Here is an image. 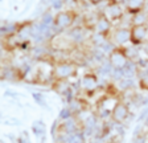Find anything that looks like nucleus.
I'll return each instance as SVG.
<instances>
[{"label":"nucleus","instance_id":"1","mask_svg":"<svg viewBox=\"0 0 148 143\" xmlns=\"http://www.w3.org/2000/svg\"><path fill=\"white\" fill-rule=\"evenodd\" d=\"M78 66L74 62L61 61L54 64L52 68V78L53 81H69L71 77L77 76Z\"/></svg>","mask_w":148,"mask_h":143},{"label":"nucleus","instance_id":"2","mask_svg":"<svg viewBox=\"0 0 148 143\" xmlns=\"http://www.w3.org/2000/svg\"><path fill=\"white\" fill-rule=\"evenodd\" d=\"M130 60L127 57L124 47H114L108 53V64L112 68V72H122L128 66Z\"/></svg>","mask_w":148,"mask_h":143},{"label":"nucleus","instance_id":"3","mask_svg":"<svg viewBox=\"0 0 148 143\" xmlns=\"http://www.w3.org/2000/svg\"><path fill=\"white\" fill-rule=\"evenodd\" d=\"M108 41L112 47H126L127 43H131V29L130 27H116L112 29Z\"/></svg>","mask_w":148,"mask_h":143},{"label":"nucleus","instance_id":"4","mask_svg":"<svg viewBox=\"0 0 148 143\" xmlns=\"http://www.w3.org/2000/svg\"><path fill=\"white\" fill-rule=\"evenodd\" d=\"M75 20H77V13L74 11H60L54 15L53 27L58 29H68L75 23Z\"/></svg>","mask_w":148,"mask_h":143},{"label":"nucleus","instance_id":"5","mask_svg":"<svg viewBox=\"0 0 148 143\" xmlns=\"http://www.w3.org/2000/svg\"><path fill=\"white\" fill-rule=\"evenodd\" d=\"M103 15L110 20L112 24L116 21H120V20L124 17V10L122 4L115 1V0H108L105 6V10H103Z\"/></svg>","mask_w":148,"mask_h":143},{"label":"nucleus","instance_id":"6","mask_svg":"<svg viewBox=\"0 0 148 143\" xmlns=\"http://www.w3.org/2000/svg\"><path fill=\"white\" fill-rule=\"evenodd\" d=\"M110 117H111V119H112V122H115V123H124L130 117L128 105L120 100L116 101L114 107H112V110H111Z\"/></svg>","mask_w":148,"mask_h":143},{"label":"nucleus","instance_id":"7","mask_svg":"<svg viewBox=\"0 0 148 143\" xmlns=\"http://www.w3.org/2000/svg\"><path fill=\"white\" fill-rule=\"evenodd\" d=\"M99 87V80L98 76L94 73H86L79 78V89L86 94L95 93V90Z\"/></svg>","mask_w":148,"mask_h":143},{"label":"nucleus","instance_id":"8","mask_svg":"<svg viewBox=\"0 0 148 143\" xmlns=\"http://www.w3.org/2000/svg\"><path fill=\"white\" fill-rule=\"evenodd\" d=\"M131 45L140 47L148 40V25H131Z\"/></svg>","mask_w":148,"mask_h":143},{"label":"nucleus","instance_id":"9","mask_svg":"<svg viewBox=\"0 0 148 143\" xmlns=\"http://www.w3.org/2000/svg\"><path fill=\"white\" fill-rule=\"evenodd\" d=\"M94 29H95L97 34L101 36L103 38H107L110 37L111 32H112V23L106 17L103 13H98V17H97V21H95V25H94Z\"/></svg>","mask_w":148,"mask_h":143},{"label":"nucleus","instance_id":"10","mask_svg":"<svg viewBox=\"0 0 148 143\" xmlns=\"http://www.w3.org/2000/svg\"><path fill=\"white\" fill-rule=\"evenodd\" d=\"M31 36H33V23H23L18 24L17 31H16L15 38L17 44H24L27 43Z\"/></svg>","mask_w":148,"mask_h":143},{"label":"nucleus","instance_id":"11","mask_svg":"<svg viewBox=\"0 0 148 143\" xmlns=\"http://www.w3.org/2000/svg\"><path fill=\"white\" fill-rule=\"evenodd\" d=\"M147 4H148V0H127L124 7H126V12L132 16L145 11Z\"/></svg>","mask_w":148,"mask_h":143},{"label":"nucleus","instance_id":"12","mask_svg":"<svg viewBox=\"0 0 148 143\" xmlns=\"http://www.w3.org/2000/svg\"><path fill=\"white\" fill-rule=\"evenodd\" d=\"M45 130H46V126L42 121H36L32 124V131H33V134L37 135V137H40V135L44 137L45 135Z\"/></svg>","mask_w":148,"mask_h":143},{"label":"nucleus","instance_id":"13","mask_svg":"<svg viewBox=\"0 0 148 143\" xmlns=\"http://www.w3.org/2000/svg\"><path fill=\"white\" fill-rule=\"evenodd\" d=\"M33 98H34V101H36V102L38 103L40 106H42V107H48V103H46L45 98L42 97V94H40V93H33Z\"/></svg>","mask_w":148,"mask_h":143},{"label":"nucleus","instance_id":"14","mask_svg":"<svg viewBox=\"0 0 148 143\" xmlns=\"http://www.w3.org/2000/svg\"><path fill=\"white\" fill-rule=\"evenodd\" d=\"M18 143H31V140L28 138L27 131H23V133L20 134V137H18Z\"/></svg>","mask_w":148,"mask_h":143},{"label":"nucleus","instance_id":"15","mask_svg":"<svg viewBox=\"0 0 148 143\" xmlns=\"http://www.w3.org/2000/svg\"><path fill=\"white\" fill-rule=\"evenodd\" d=\"M105 0H89V3L90 4H92V6H98V4H101V3H103ZM108 1V0H107Z\"/></svg>","mask_w":148,"mask_h":143},{"label":"nucleus","instance_id":"16","mask_svg":"<svg viewBox=\"0 0 148 143\" xmlns=\"http://www.w3.org/2000/svg\"><path fill=\"white\" fill-rule=\"evenodd\" d=\"M115 1H118V3H120V4H126L127 0H115Z\"/></svg>","mask_w":148,"mask_h":143},{"label":"nucleus","instance_id":"17","mask_svg":"<svg viewBox=\"0 0 148 143\" xmlns=\"http://www.w3.org/2000/svg\"><path fill=\"white\" fill-rule=\"evenodd\" d=\"M42 143H45V138H42Z\"/></svg>","mask_w":148,"mask_h":143},{"label":"nucleus","instance_id":"18","mask_svg":"<svg viewBox=\"0 0 148 143\" xmlns=\"http://www.w3.org/2000/svg\"><path fill=\"white\" fill-rule=\"evenodd\" d=\"M147 25H148V20H147Z\"/></svg>","mask_w":148,"mask_h":143}]
</instances>
